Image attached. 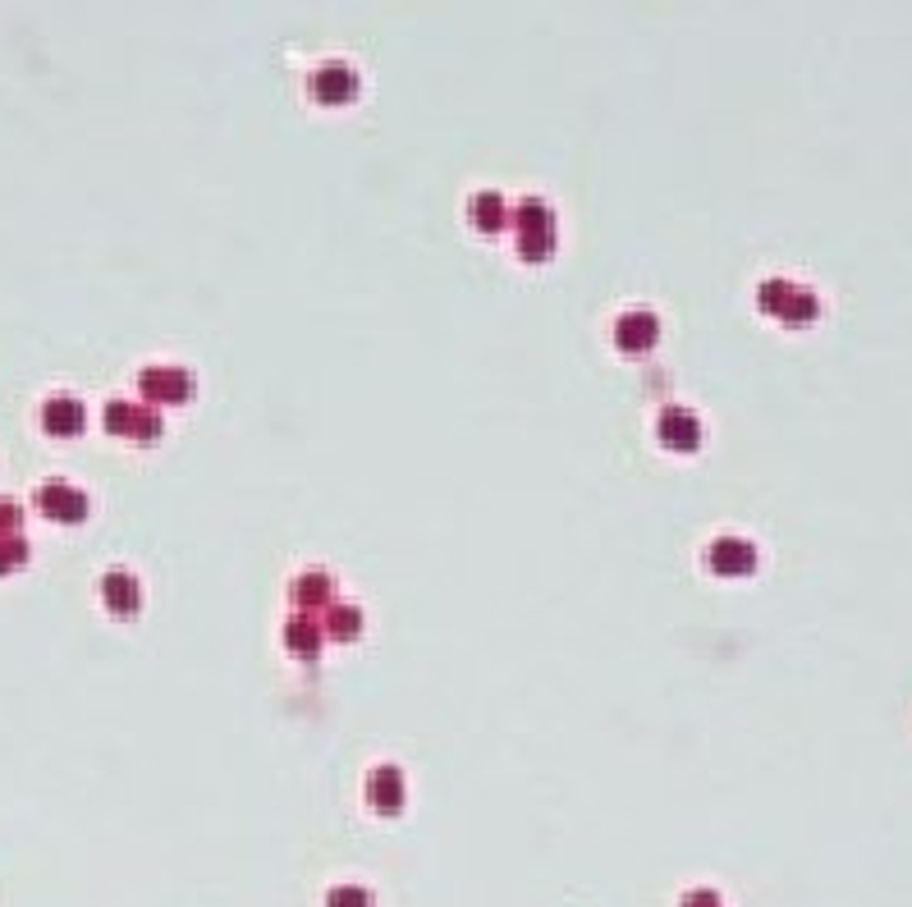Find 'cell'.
Instances as JSON below:
<instances>
[{
    "instance_id": "3957f363",
    "label": "cell",
    "mask_w": 912,
    "mask_h": 907,
    "mask_svg": "<svg viewBox=\"0 0 912 907\" xmlns=\"http://www.w3.org/2000/svg\"><path fill=\"white\" fill-rule=\"evenodd\" d=\"M555 248V216L546 203H537V197H527V203L519 207V253L532 261V257H550Z\"/></svg>"
},
{
    "instance_id": "2e32d148",
    "label": "cell",
    "mask_w": 912,
    "mask_h": 907,
    "mask_svg": "<svg viewBox=\"0 0 912 907\" xmlns=\"http://www.w3.org/2000/svg\"><path fill=\"white\" fill-rule=\"evenodd\" d=\"M358 628H363V614L353 610V605H336V610L326 614V624H321V633L340 637V641H353V637H358Z\"/></svg>"
},
{
    "instance_id": "9a60e30c",
    "label": "cell",
    "mask_w": 912,
    "mask_h": 907,
    "mask_svg": "<svg viewBox=\"0 0 912 907\" xmlns=\"http://www.w3.org/2000/svg\"><path fill=\"white\" fill-rule=\"evenodd\" d=\"M469 216H473V225H477V230H486V234L500 230V225H504V197H500V193H491V188L477 193V197H473V207H469Z\"/></svg>"
},
{
    "instance_id": "ba28073f",
    "label": "cell",
    "mask_w": 912,
    "mask_h": 907,
    "mask_svg": "<svg viewBox=\"0 0 912 907\" xmlns=\"http://www.w3.org/2000/svg\"><path fill=\"white\" fill-rule=\"evenodd\" d=\"M307 97L321 106H344L358 97V74H353L349 64H321V70H313V78H307Z\"/></svg>"
},
{
    "instance_id": "7c38bea8",
    "label": "cell",
    "mask_w": 912,
    "mask_h": 907,
    "mask_svg": "<svg viewBox=\"0 0 912 907\" xmlns=\"http://www.w3.org/2000/svg\"><path fill=\"white\" fill-rule=\"evenodd\" d=\"M367 802L376 811L394 816L399 807H404V770H399V765H376L367 774Z\"/></svg>"
},
{
    "instance_id": "e0dca14e",
    "label": "cell",
    "mask_w": 912,
    "mask_h": 907,
    "mask_svg": "<svg viewBox=\"0 0 912 907\" xmlns=\"http://www.w3.org/2000/svg\"><path fill=\"white\" fill-rule=\"evenodd\" d=\"M28 564V541H24V532L19 537H0V578L5 573H19Z\"/></svg>"
},
{
    "instance_id": "5b68a950",
    "label": "cell",
    "mask_w": 912,
    "mask_h": 907,
    "mask_svg": "<svg viewBox=\"0 0 912 907\" xmlns=\"http://www.w3.org/2000/svg\"><path fill=\"white\" fill-rule=\"evenodd\" d=\"M138 390L151 404H184V400H193V371H184V367H143Z\"/></svg>"
},
{
    "instance_id": "ac0fdd59",
    "label": "cell",
    "mask_w": 912,
    "mask_h": 907,
    "mask_svg": "<svg viewBox=\"0 0 912 907\" xmlns=\"http://www.w3.org/2000/svg\"><path fill=\"white\" fill-rule=\"evenodd\" d=\"M326 907H372V894L363 890V884H336Z\"/></svg>"
},
{
    "instance_id": "7a4b0ae2",
    "label": "cell",
    "mask_w": 912,
    "mask_h": 907,
    "mask_svg": "<svg viewBox=\"0 0 912 907\" xmlns=\"http://www.w3.org/2000/svg\"><path fill=\"white\" fill-rule=\"evenodd\" d=\"M33 504H37L51 523H83L87 514H93V500H87L74 481H60V477L41 481L37 495H33Z\"/></svg>"
},
{
    "instance_id": "8fae6325",
    "label": "cell",
    "mask_w": 912,
    "mask_h": 907,
    "mask_svg": "<svg viewBox=\"0 0 912 907\" xmlns=\"http://www.w3.org/2000/svg\"><path fill=\"white\" fill-rule=\"evenodd\" d=\"M660 340V321L647 312V307H637V312H624L615 321V344L624 353H647L652 344Z\"/></svg>"
},
{
    "instance_id": "9c48e42d",
    "label": "cell",
    "mask_w": 912,
    "mask_h": 907,
    "mask_svg": "<svg viewBox=\"0 0 912 907\" xmlns=\"http://www.w3.org/2000/svg\"><path fill=\"white\" fill-rule=\"evenodd\" d=\"M41 431L60 436V440L83 436L87 431V408H83V400H74V394H51V400L41 404Z\"/></svg>"
},
{
    "instance_id": "d6986e66",
    "label": "cell",
    "mask_w": 912,
    "mask_h": 907,
    "mask_svg": "<svg viewBox=\"0 0 912 907\" xmlns=\"http://www.w3.org/2000/svg\"><path fill=\"white\" fill-rule=\"evenodd\" d=\"M19 523H24V504L0 500V537H19Z\"/></svg>"
},
{
    "instance_id": "5bb4252c",
    "label": "cell",
    "mask_w": 912,
    "mask_h": 907,
    "mask_svg": "<svg viewBox=\"0 0 912 907\" xmlns=\"http://www.w3.org/2000/svg\"><path fill=\"white\" fill-rule=\"evenodd\" d=\"M330 596H336V583H330V573H303L294 583V605L307 610V605H330Z\"/></svg>"
},
{
    "instance_id": "30bf717a",
    "label": "cell",
    "mask_w": 912,
    "mask_h": 907,
    "mask_svg": "<svg viewBox=\"0 0 912 907\" xmlns=\"http://www.w3.org/2000/svg\"><path fill=\"white\" fill-rule=\"evenodd\" d=\"M101 601H106L110 614L129 618V614L143 610V587H138V578H133L129 568H110L101 578Z\"/></svg>"
},
{
    "instance_id": "4fadbf2b",
    "label": "cell",
    "mask_w": 912,
    "mask_h": 907,
    "mask_svg": "<svg viewBox=\"0 0 912 907\" xmlns=\"http://www.w3.org/2000/svg\"><path fill=\"white\" fill-rule=\"evenodd\" d=\"M284 647L294 651V655H303V660H317V651H321V624H317V618H289Z\"/></svg>"
},
{
    "instance_id": "52a82bcc",
    "label": "cell",
    "mask_w": 912,
    "mask_h": 907,
    "mask_svg": "<svg viewBox=\"0 0 912 907\" xmlns=\"http://www.w3.org/2000/svg\"><path fill=\"white\" fill-rule=\"evenodd\" d=\"M106 431L110 436H129V440H157L161 436V413L124 404V400H110L106 404Z\"/></svg>"
},
{
    "instance_id": "277c9868",
    "label": "cell",
    "mask_w": 912,
    "mask_h": 907,
    "mask_svg": "<svg viewBox=\"0 0 912 907\" xmlns=\"http://www.w3.org/2000/svg\"><path fill=\"white\" fill-rule=\"evenodd\" d=\"M756 564H762V555L743 537H720L706 546V568L720 573V578H747V573H756Z\"/></svg>"
},
{
    "instance_id": "6da1fadb",
    "label": "cell",
    "mask_w": 912,
    "mask_h": 907,
    "mask_svg": "<svg viewBox=\"0 0 912 907\" xmlns=\"http://www.w3.org/2000/svg\"><path fill=\"white\" fill-rule=\"evenodd\" d=\"M756 303H762V312L780 317L785 326H812L820 317V298L803 284H789V280H766L762 290H756Z\"/></svg>"
},
{
    "instance_id": "8992f818",
    "label": "cell",
    "mask_w": 912,
    "mask_h": 907,
    "mask_svg": "<svg viewBox=\"0 0 912 907\" xmlns=\"http://www.w3.org/2000/svg\"><path fill=\"white\" fill-rule=\"evenodd\" d=\"M656 440H660L665 450L697 454V445H702V417L693 408H665L656 417Z\"/></svg>"
}]
</instances>
